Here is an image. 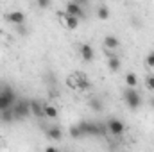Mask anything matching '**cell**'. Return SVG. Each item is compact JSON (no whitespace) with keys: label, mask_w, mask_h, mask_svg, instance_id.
Masks as SVG:
<instances>
[{"label":"cell","mask_w":154,"mask_h":152,"mask_svg":"<svg viewBox=\"0 0 154 152\" xmlns=\"http://www.w3.org/2000/svg\"><path fill=\"white\" fill-rule=\"evenodd\" d=\"M124 102L127 104L129 109L136 111V109L142 106V95L136 91V88H129V86H127V90L124 91Z\"/></svg>","instance_id":"1"},{"label":"cell","mask_w":154,"mask_h":152,"mask_svg":"<svg viewBox=\"0 0 154 152\" xmlns=\"http://www.w3.org/2000/svg\"><path fill=\"white\" fill-rule=\"evenodd\" d=\"M104 123H106L108 132H109L111 136H115V138H120V136L125 132V123H124L120 118H109V120H106Z\"/></svg>","instance_id":"2"},{"label":"cell","mask_w":154,"mask_h":152,"mask_svg":"<svg viewBox=\"0 0 154 152\" xmlns=\"http://www.w3.org/2000/svg\"><path fill=\"white\" fill-rule=\"evenodd\" d=\"M13 111H14L16 118H27L31 114V102L25 99H20L13 104Z\"/></svg>","instance_id":"3"},{"label":"cell","mask_w":154,"mask_h":152,"mask_svg":"<svg viewBox=\"0 0 154 152\" xmlns=\"http://www.w3.org/2000/svg\"><path fill=\"white\" fill-rule=\"evenodd\" d=\"M77 52H79V56L82 57V61H86V63H90V61H93V47L90 45V43H81L79 47H77Z\"/></svg>","instance_id":"4"},{"label":"cell","mask_w":154,"mask_h":152,"mask_svg":"<svg viewBox=\"0 0 154 152\" xmlns=\"http://www.w3.org/2000/svg\"><path fill=\"white\" fill-rule=\"evenodd\" d=\"M59 16H61V20H63V23L66 25V29H70V31H75L77 27H79V22H81V18L72 16V14H68V13H59Z\"/></svg>","instance_id":"5"},{"label":"cell","mask_w":154,"mask_h":152,"mask_svg":"<svg viewBox=\"0 0 154 152\" xmlns=\"http://www.w3.org/2000/svg\"><path fill=\"white\" fill-rule=\"evenodd\" d=\"M65 13L72 14V16H77V18H84V11H82V5L77 4V2H68L66 7H65Z\"/></svg>","instance_id":"6"},{"label":"cell","mask_w":154,"mask_h":152,"mask_svg":"<svg viewBox=\"0 0 154 152\" xmlns=\"http://www.w3.org/2000/svg\"><path fill=\"white\" fill-rule=\"evenodd\" d=\"M5 20L13 25H20V23H25V14L22 11H9L5 14Z\"/></svg>","instance_id":"7"},{"label":"cell","mask_w":154,"mask_h":152,"mask_svg":"<svg viewBox=\"0 0 154 152\" xmlns=\"http://www.w3.org/2000/svg\"><path fill=\"white\" fill-rule=\"evenodd\" d=\"M68 84L75 86L77 90H90V86H91V82L88 81V77H84V75H77L74 79H70Z\"/></svg>","instance_id":"8"},{"label":"cell","mask_w":154,"mask_h":152,"mask_svg":"<svg viewBox=\"0 0 154 152\" xmlns=\"http://www.w3.org/2000/svg\"><path fill=\"white\" fill-rule=\"evenodd\" d=\"M45 134H47L48 140H54V141H59V140L63 138V131H61V127H57V125H50V127L45 131Z\"/></svg>","instance_id":"9"},{"label":"cell","mask_w":154,"mask_h":152,"mask_svg":"<svg viewBox=\"0 0 154 152\" xmlns=\"http://www.w3.org/2000/svg\"><path fill=\"white\" fill-rule=\"evenodd\" d=\"M108 68L111 70V72H118L120 68H122V59L115 56V54H109L108 56Z\"/></svg>","instance_id":"10"},{"label":"cell","mask_w":154,"mask_h":152,"mask_svg":"<svg viewBox=\"0 0 154 152\" xmlns=\"http://www.w3.org/2000/svg\"><path fill=\"white\" fill-rule=\"evenodd\" d=\"M104 47L108 48V50H116L118 47H120V39L113 36V34H108L106 38H104Z\"/></svg>","instance_id":"11"},{"label":"cell","mask_w":154,"mask_h":152,"mask_svg":"<svg viewBox=\"0 0 154 152\" xmlns=\"http://www.w3.org/2000/svg\"><path fill=\"white\" fill-rule=\"evenodd\" d=\"M31 114H34V116H45L43 113V102H39V100H31Z\"/></svg>","instance_id":"12"},{"label":"cell","mask_w":154,"mask_h":152,"mask_svg":"<svg viewBox=\"0 0 154 152\" xmlns=\"http://www.w3.org/2000/svg\"><path fill=\"white\" fill-rule=\"evenodd\" d=\"M43 113L47 118H50V120H56L57 118V108L54 106V104H43Z\"/></svg>","instance_id":"13"},{"label":"cell","mask_w":154,"mask_h":152,"mask_svg":"<svg viewBox=\"0 0 154 152\" xmlns=\"http://www.w3.org/2000/svg\"><path fill=\"white\" fill-rule=\"evenodd\" d=\"M88 106H90L93 111H97V113L104 109V104H102V100H100V99H97V97H91V99L88 100Z\"/></svg>","instance_id":"14"},{"label":"cell","mask_w":154,"mask_h":152,"mask_svg":"<svg viewBox=\"0 0 154 152\" xmlns=\"http://www.w3.org/2000/svg\"><path fill=\"white\" fill-rule=\"evenodd\" d=\"M124 81H125V84H127L129 88H136V84H138V77H136V74H133V72L125 74Z\"/></svg>","instance_id":"15"},{"label":"cell","mask_w":154,"mask_h":152,"mask_svg":"<svg viewBox=\"0 0 154 152\" xmlns=\"http://www.w3.org/2000/svg\"><path fill=\"white\" fill-rule=\"evenodd\" d=\"M0 114H2V120L4 122H13L16 116H14V111H13V108H9V109H4V111H0Z\"/></svg>","instance_id":"16"},{"label":"cell","mask_w":154,"mask_h":152,"mask_svg":"<svg viewBox=\"0 0 154 152\" xmlns=\"http://www.w3.org/2000/svg\"><path fill=\"white\" fill-rule=\"evenodd\" d=\"M70 136L74 138V140H79V138H82L84 134H82V131H81V127H79V123H75V125H72L70 127Z\"/></svg>","instance_id":"17"},{"label":"cell","mask_w":154,"mask_h":152,"mask_svg":"<svg viewBox=\"0 0 154 152\" xmlns=\"http://www.w3.org/2000/svg\"><path fill=\"white\" fill-rule=\"evenodd\" d=\"M97 16H99V20H108L109 18V9L106 5H100L97 9Z\"/></svg>","instance_id":"18"},{"label":"cell","mask_w":154,"mask_h":152,"mask_svg":"<svg viewBox=\"0 0 154 152\" xmlns=\"http://www.w3.org/2000/svg\"><path fill=\"white\" fill-rule=\"evenodd\" d=\"M13 100H9L7 97H4V95H0V111H4V109H9V108H13Z\"/></svg>","instance_id":"19"},{"label":"cell","mask_w":154,"mask_h":152,"mask_svg":"<svg viewBox=\"0 0 154 152\" xmlns=\"http://www.w3.org/2000/svg\"><path fill=\"white\" fill-rule=\"evenodd\" d=\"M145 88H147L149 91H154V75L145 77Z\"/></svg>","instance_id":"20"},{"label":"cell","mask_w":154,"mask_h":152,"mask_svg":"<svg viewBox=\"0 0 154 152\" xmlns=\"http://www.w3.org/2000/svg\"><path fill=\"white\" fill-rule=\"evenodd\" d=\"M16 31H18L22 36H27V32H29V31H27V27H25V23H20V25H16Z\"/></svg>","instance_id":"21"},{"label":"cell","mask_w":154,"mask_h":152,"mask_svg":"<svg viewBox=\"0 0 154 152\" xmlns=\"http://www.w3.org/2000/svg\"><path fill=\"white\" fill-rule=\"evenodd\" d=\"M145 63H147V66H151V68H154V52H151V54L147 56Z\"/></svg>","instance_id":"22"},{"label":"cell","mask_w":154,"mask_h":152,"mask_svg":"<svg viewBox=\"0 0 154 152\" xmlns=\"http://www.w3.org/2000/svg\"><path fill=\"white\" fill-rule=\"evenodd\" d=\"M36 2H38V5L41 7V9H47V7L50 5V2H52V0H36Z\"/></svg>","instance_id":"23"},{"label":"cell","mask_w":154,"mask_h":152,"mask_svg":"<svg viewBox=\"0 0 154 152\" xmlns=\"http://www.w3.org/2000/svg\"><path fill=\"white\" fill-rule=\"evenodd\" d=\"M48 97L56 99V97H57V90H56V88H50V90H48Z\"/></svg>","instance_id":"24"},{"label":"cell","mask_w":154,"mask_h":152,"mask_svg":"<svg viewBox=\"0 0 154 152\" xmlns=\"http://www.w3.org/2000/svg\"><path fill=\"white\" fill-rule=\"evenodd\" d=\"M74 2H77V4H81V5H82V4H86L88 0H74Z\"/></svg>","instance_id":"25"},{"label":"cell","mask_w":154,"mask_h":152,"mask_svg":"<svg viewBox=\"0 0 154 152\" xmlns=\"http://www.w3.org/2000/svg\"><path fill=\"white\" fill-rule=\"evenodd\" d=\"M151 108H152V109H154V97H152V99H151Z\"/></svg>","instance_id":"26"}]
</instances>
